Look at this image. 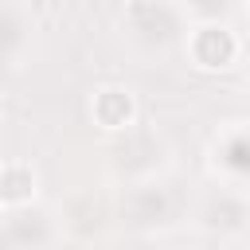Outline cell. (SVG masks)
<instances>
[{"instance_id":"cell-7","label":"cell","mask_w":250,"mask_h":250,"mask_svg":"<svg viewBox=\"0 0 250 250\" xmlns=\"http://www.w3.org/2000/svg\"><path fill=\"white\" fill-rule=\"evenodd\" d=\"M0 223H4V234H8L12 250H47L62 234L59 219L39 211V207H23V211H12V215H0Z\"/></svg>"},{"instance_id":"cell-10","label":"cell","mask_w":250,"mask_h":250,"mask_svg":"<svg viewBox=\"0 0 250 250\" xmlns=\"http://www.w3.org/2000/svg\"><path fill=\"white\" fill-rule=\"evenodd\" d=\"M238 12H242V16H246V20H250V4H242V8H238Z\"/></svg>"},{"instance_id":"cell-2","label":"cell","mask_w":250,"mask_h":250,"mask_svg":"<svg viewBox=\"0 0 250 250\" xmlns=\"http://www.w3.org/2000/svg\"><path fill=\"white\" fill-rule=\"evenodd\" d=\"M227 16L230 12L191 20V27L184 35V47H180L191 70H199V74H230L234 66H242V59H246V35Z\"/></svg>"},{"instance_id":"cell-8","label":"cell","mask_w":250,"mask_h":250,"mask_svg":"<svg viewBox=\"0 0 250 250\" xmlns=\"http://www.w3.org/2000/svg\"><path fill=\"white\" fill-rule=\"evenodd\" d=\"M39 199V172L31 160H0V215H12V211H23V207H35Z\"/></svg>"},{"instance_id":"cell-4","label":"cell","mask_w":250,"mask_h":250,"mask_svg":"<svg viewBox=\"0 0 250 250\" xmlns=\"http://www.w3.org/2000/svg\"><path fill=\"white\" fill-rule=\"evenodd\" d=\"M211 168L219 184L242 188L250 184V121H227L211 141Z\"/></svg>"},{"instance_id":"cell-5","label":"cell","mask_w":250,"mask_h":250,"mask_svg":"<svg viewBox=\"0 0 250 250\" xmlns=\"http://www.w3.org/2000/svg\"><path fill=\"white\" fill-rule=\"evenodd\" d=\"M137 117H141V105H137L133 86H125V82H102V86L90 90V121L102 133L125 137L129 129H137Z\"/></svg>"},{"instance_id":"cell-3","label":"cell","mask_w":250,"mask_h":250,"mask_svg":"<svg viewBox=\"0 0 250 250\" xmlns=\"http://www.w3.org/2000/svg\"><path fill=\"white\" fill-rule=\"evenodd\" d=\"M191 227L199 238H246L250 230V195L230 184H207L191 199Z\"/></svg>"},{"instance_id":"cell-1","label":"cell","mask_w":250,"mask_h":250,"mask_svg":"<svg viewBox=\"0 0 250 250\" xmlns=\"http://www.w3.org/2000/svg\"><path fill=\"white\" fill-rule=\"evenodd\" d=\"M188 27H191L188 8L172 4V0H133V4L117 8V39L145 66L180 51Z\"/></svg>"},{"instance_id":"cell-6","label":"cell","mask_w":250,"mask_h":250,"mask_svg":"<svg viewBox=\"0 0 250 250\" xmlns=\"http://www.w3.org/2000/svg\"><path fill=\"white\" fill-rule=\"evenodd\" d=\"M121 219H125L129 227H137V230H156V227H168L172 207H168L164 184H160V180L125 184V195H121Z\"/></svg>"},{"instance_id":"cell-9","label":"cell","mask_w":250,"mask_h":250,"mask_svg":"<svg viewBox=\"0 0 250 250\" xmlns=\"http://www.w3.org/2000/svg\"><path fill=\"white\" fill-rule=\"evenodd\" d=\"M191 250H246V238H199Z\"/></svg>"}]
</instances>
